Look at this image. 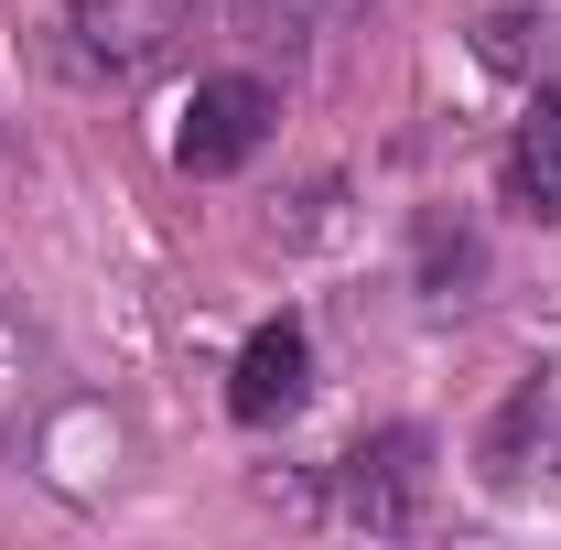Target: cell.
Returning a JSON list of instances; mask_svg holds the SVG:
<instances>
[{
  "label": "cell",
  "mask_w": 561,
  "mask_h": 550,
  "mask_svg": "<svg viewBox=\"0 0 561 550\" xmlns=\"http://www.w3.org/2000/svg\"><path fill=\"white\" fill-rule=\"evenodd\" d=\"M280 98L260 87V76H206L195 98H184V130H173V162L184 173H238L260 140H271Z\"/></svg>",
  "instance_id": "cell-1"
},
{
  "label": "cell",
  "mask_w": 561,
  "mask_h": 550,
  "mask_svg": "<svg viewBox=\"0 0 561 550\" xmlns=\"http://www.w3.org/2000/svg\"><path fill=\"white\" fill-rule=\"evenodd\" d=\"M421 507V432H378V443H356L346 465H335V518L346 529H411Z\"/></svg>",
  "instance_id": "cell-2"
},
{
  "label": "cell",
  "mask_w": 561,
  "mask_h": 550,
  "mask_svg": "<svg viewBox=\"0 0 561 550\" xmlns=\"http://www.w3.org/2000/svg\"><path fill=\"white\" fill-rule=\"evenodd\" d=\"M162 22H173V0H66V55L119 87V76L162 66V44H173Z\"/></svg>",
  "instance_id": "cell-3"
},
{
  "label": "cell",
  "mask_w": 561,
  "mask_h": 550,
  "mask_svg": "<svg viewBox=\"0 0 561 550\" xmlns=\"http://www.w3.org/2000/svg\"><path fill=\"white\" fill-rule=\"evenodd\" d=\"M302 389H313V345H302V324H260V335H249V356H238L227 411L249 421V432H271V421L302 411Z\"/></svg>",
  "instance_id": "cell-4"
},
{
  "label": "cell",
  "mask_w": 561,
  "mask_h": 550,
  "mask_svg": "<svg viewBox=\"0 0 561 550\" xmlns=\"http://www.w3.org/2000/svg\"><path fill=\"white\" fill-rule=\"evenodd\" d=\"M507 206L529 227H561V87H540L518 140H507Z\"/></svg>",
  "instance_id": "cell-5"
},
{
  "label": "cell",
  "mask_w": 561,
  "mask_h": 550,
  "mask_svg": "<svg viewBox=\"0 0 561 550\" xmlns=\"http://www.w3.org/2000/svg\"><path fill=\"white\" fill-rule=\"evenodd\" d=\"M476 280H486V238L465 216H421V291L432 302H465Z\"/></svg>",
  "instance_id": "cell-6"
},
{
  "label": "cell",
  "mask_w": 561,
  "mask_h": 550,
  "mask_svg": "<svg viewBox=\"0 0 561 550\" xmlns=\"http://www.w3.org/2000/svg\"><path fill=\"white\" fill-rule=\"evenodd\" d=\"M238 22H249V44H280V55H302L313 44V22L335 11V0H227Z\"/></svg>",
  "instance_id": "cell-7"
},
{
  "label": "cell",
  "mask_w": 561,
  "mask_h": 550,
  "mask_svg": "<svg viewBox=\"0 0 561 550\" xmlns=\"http://www.w3.org/2000/svg\"><path fill=\"white\" fill-rule=\"evenodd\" d=\"M529 33H551V22H540V11H518V0H486V22H476L486 66H529Z\"/></svg>",
  "instance_id": "cell-8"
},
{
  "label": "cell",
  "mask_w": 561,
  "mask_h": 550,
  "mask_svg": "<svg viewBox=\"0 0 561 550\" xmlns=\"http://www.w3.org/2000/svg\"><path fill=\"white\" fill-rule=\"evenodd\" d=\"M335 11H367V0H335Z\"/></svg>",
  "instance_id": "cell-9"
}]
</instances>
